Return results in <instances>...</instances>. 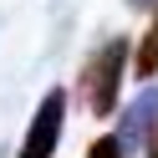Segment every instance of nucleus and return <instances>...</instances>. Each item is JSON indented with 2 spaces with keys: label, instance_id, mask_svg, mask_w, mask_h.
I'll return each mask as SVG.
<instances>
[{
  "label": "nucleus",
  "instance_id": "3",
  "mask_svg": "<svg viewBox=\"0 0 158 158\" xmlns=\"http://www.w3.org/2000/svg\"><path fill=\"white\" fill-rule=\"evenodd\" d=\"M153 133H158V87L148 82L143 92L127 102V112H123V123H117V143H123V153H138L143 143H153Z\"/></svg>",
  "mask_w": 158,
  "mask_h": 158
},
{
  "label": "nucleus",
  "instance_id": "7",
  "mask_svg": "<svg viewBox=\"0 0 158 158\" xmlns=\"http://www.w3.org/2000/svg\"><path fill=\"white\" fill-rule=\"evenodd\" d=\"M148 158H158V133H153V143H148Z\"/></svg>",
  "mask_w": 158,
  "mask_h": 158
},
{
  "label": "nucleus",
  "instance_id": "2",
  "mask_svg": "<svg viewBox=\"0 0 158 158\" xmlns=\"http://www.w3.org/2000/svg\"><path fill=\"white\" fill-rule=\"evenodd\" d=\"M61 127H66V92H61V87H51V92L41 97V107H36L31 127H26V143H21V153H15V158H56Z\"/></svg>",
  "mask_w": 158,
  "mask_h": 158
},
{
  "label": "nucleus",
  "instance_id": "8",
  "mask_svg": "<svg viewBox=\"0 0 158 158\" xmlns=\"http://www.w3.org/2000/svg\"><path fill=\"white\" fill-rule=\"evenodd\" d=\"M0 158H5V148H0Z\"/></svg>",
  "mask_w": 158,
  "mask_h": 158
},
{
  "label": "nucleus",
  "instance_id": "5",
  "mask_svg": "<svg viewBox=\"0 0 158 158\" xmlns=\"http://www.w3.org/2000/svg\"><path fill=\"white\" fill-rule=\"evenodd\" d=\"M87 158H127V153H123L117 138H92V143H87Z\"/></svg>",
  "mask_w": 158,
  "mask_h": 158
},
{
  "label": "nucleus",
  "instance_id": "6",
  "mask_svg": "<svg viewBox=\"0 0 158 158\" xmlns=\"http://www.w3.org/2000/svg\"><path fill=\"white\" fill-rule=\"evenodd\" d=\"M127 10H158V0H127Z\"/></svg>",
  "mask_w": 158,
  "mask_h": 158
},
{
  "label": "nucleus",
  "instance_id": "4",
  "mask_svg": "<svg viewBox=\"0 0 158 158\" xmlns=\"http://www.w3.org/2000/svg\"><path fill=\"white\" fill-rule=\"evenodd\" d=\"M133 72L143 77V82H153V77H158V10H153L143 41H138V51H133Z\"/></svg>",
  "mask_w": 158,
  "mask_h": 158
},
{
  "label": "nucleus",
  "instance_id": "1",
  "mask_svg": "<svg viewBox=\"0 0 158 158\" xmlns=\"http://www.w3.org/2000/svg\"><path fill=\"white\" fill-rule=\"evenodd\" d=\"M133 51L138 46H127V36H107V41H97L87 51L82 72H77V97H82V107L92 117H112L117 112V97H123V77L133 66Z\"/></svg>",
  "mask_w": 158,
  "mask_h": 158
}]
</instances>
